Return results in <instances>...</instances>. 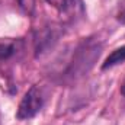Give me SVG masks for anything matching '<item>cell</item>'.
I'll list each match as a JSON object with an SVG mask.
<instances>
[{"instance_id": "6da1fadb", "label": "cell", "mask_w": 125, "mask_h": 125, "mask_svg": "<svg viewBox=\"0 0 125 125\" xmlns=\"http://www.w3.org/2000/svg\"><path fill=\"white\" fill-rule=\"evenodd\" d=\"M42 106H44V94L38 86H32L25 93V96L22 97V100L19 103L16 118L18 119H31L42 109Z\"/></svg>"}, {"instance_id": "7a4b0ae2", "label": "cell", "mask_w": 125, "mask_h": 125, "mask_svg": "<svg viewBox=\"0 0 125 125\" xmlns=\"http://www.w3.org/2000/svg\"><path fill=\"white\" fill-rule=\"evenodd\" d=\"M47 3L58 12L65 22H76L86 13L83 0H47Z\"/></svg>"}, {"instance_id": "3957f363", "label": "cell", "mask_w": 125, "mask_h": 125, "mask_svg": "<svg viewBox=\"0 0 125 125\" xmlns=\"http://www.w3.org/2000/svg\"><path fill=\"white\" fill-rule=\"evenodd\" d=\"M22 48L21 41L15 39H0V62L9 61Z\"/></svg>"}, {"instance_id": "277c9868", "label": "cell", "mask_w": 125, "mask_h": 125, "mask_svg": "<svg viewBox=\"0 0 125 125\" xmlns=\"http://www.w3.org/2000/svg\"><path fill=\"white\" fill-rule=\"evenodd\" d=\"M122 61H125V47H121V48L115 50V51L106 58V61L103 62L102 68H108V67L116 65V64H119V62H122Z\"/></svg>"}, {"instance_id": "5b68a950", "label": "cell", "mask_w": 125, "mask_h": 125, "mask_svg": "<svg viewBox=\"0 0 125 125\" xmlns=\"http://www.w3.org/2000/svg\"><path fill=\"white\" fill-rule=\"evenodd\" d=\"M16 4H18V7L21 9V10H23L25 13H28V15H31L32 12H33V7H35V0H13Z\"/></svg>"}, {"instance_id": "8992f818", "label": "cell", "mask_w": 125, "mask_h": 125, "mask_svg": "<svg viewBox=\"0 0 125 125\" xmlns=\"http://www.w3.org/2000/svg\"><path fill=\"white\" fill-rule=\"evenodd\" d=\"M116 19L121 23H125V0H119L118 10H116Z\"/></svg>"}, {"instance_id": "52a82bcc", "label": "cell", "mask_w": 125, "mask_h": 125, "mask_svg": "<svg viewBox=\"0 0 125 125\" xmlns=\"http://www.w3.org/2000/svg\"><path fill=\"white\" fill-rule=\"evenodd\" d=\"M121 93L125 96V80H124V83H122V86H121Z\"/></svg>"}]
</instances>
